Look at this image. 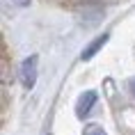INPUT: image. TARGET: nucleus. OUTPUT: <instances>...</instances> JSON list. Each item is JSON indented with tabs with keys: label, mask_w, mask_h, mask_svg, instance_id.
<instances>
[{
	"label": "nucleus",
	"mask_w": 135,
	"mask_h": 135,
	"mask_svg": "<svg viewBox=\"0 0 135 135\" xmlns=\"http://www.w3.org/2000/svg\"><path fill=\"white\" fill-rule=\"evenodd\" d=\"M37 64H39V57L37 55H30L23 60L21 64V83L25 89H32L37 83Z\"/></svg>",
	"instance_id": "f257e3e1"
},
{
	"label": "nucleus",
	"mask_w": 135,
	"mask_h": 135,
	"mask_svg": "<svg viewBox=\"0 0 135 135\" xmlns=\"http://www.w3.org/2000/svg\"><path fill=\"white\" fill-rule=\"evenodd\" d=\"M94 103H96V92H85L80 96L78 103H76V114H78V119H85V114L92 110Z\"/></svg>",
	"instance_id": "f03ea898"
},
{
	"label": "nucleus",
	"mask_w": 135,
	"mask_h": 135,
	"mask_svg": "<svg viewBox=\"0 0 135 135\" xmlns=\"http://www.w3.org/2000/svg\"><path fill=\"white\" fill-rule=\"evenodd\" d=\"M108 39H110V35H105V32H103L101 37H96V39H94V41L89 44L85 50H83V55H80V57H83V60H92V57H94V55H96V53H99V50L108 44Z\"/></svg>",
	"instance_id": "7ed1b4c3"
},
{
	"label": "nucleus",
	"mask_w": 135,
	"mask_h": 135,
	"mask_svg": "<svg viewBox=\"0 0 135 135\" xmlns=\"http://www.w3.org/2000/svg\"><path fill=\"white\" fill-rule=\"evenodd\" d=\"M83 135H105V131L92 124V126H87V128H85V133H83Z\"/></svg>",
	"instance_id": "20e7f679"
},
{
	"label": "nucleus",
	"mask_w": 135,
	"mask_h": 135,
	"mask_svg": "<svg viewBox=\"0 0 135 135\" xmlns=\"http://www.w3.org/2000/svg\"><path fill=\"white\" fill-rule=\"evenodd\" d=\"M12 2H16V5H21V7H25V5H30V0H12Z\"/></svg>",
	"instance_id": "39448f33"
},
{
	"label": "nucleus",
	"mask_w": 135,
	"mask_h": 135,
	"mask_svg": "<svg viewBox=\"0 0 135 135\" xmlns=\"http://www.w3.org/2000/svg\"><path fill=\"white\" fill-rule=\"evenodd\" d=\"M128 85H131V92H133V96H135V78H131V83H128Z\"/></svg>",
	"instance_id": "423d86ee"
}]
</instances>
